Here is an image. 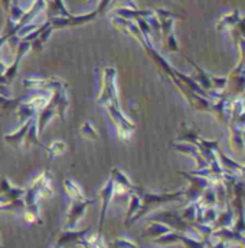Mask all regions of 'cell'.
Segmentation results:
<instances>
[{"label":"cell","mask_w":245,"mask_h":248,"mask_svg":"<svg viewBox=\"0 0 245 248\" xmlns=\"http://www.w3.org/2000/svg\"><path fill=\"white\" fill-rule=\"evenodd\" d=\"M232 106H234V98H225L224 97L219 101H215L212 104L211 113H215L221 123L230 125L231 117H232Z\"/></svg>","instance_id":"cell-1"},{"label":"cell","mask_w":245,"mask_h":248,"mask_svg":"<svg viewBox=\"0 0 245 248\" xmlns=\"http://www.w3.org/2000/svg\"><path fill=\"white\" fill-rule=\"evenodd\" d=\"M241 12L240 10H234V12H231V13H228V15H225L221 20H219V23H218V26H216V29L219 31V32H224V31H232L237 25H238V22L241 20Z\"/></svg>","instance_id":"cell-2"},{"label":"cell","mask_w":245,"mask_h":248,"mask_svg":"<svg viewBox=\"0 0 245 248\" xmlns=\"http://www.w3.org/2000/svg\"><path fill=\"white\" fill-rule=\"evenodd\" d=\"M232 218H234V209L231 208V205H228L227 212H224V214L219 217V222H221L222 227H224V225H230V224L232 222Z\"/></svg>","instance_id":"cell-3"},{"label":"cell","mask_w":245,"mask_h":248,"mask_svg":"<svg viewBox=\"0 0 245 248\" xmlns=\"http://www.w3.org/2000/svg\"><path fill=\"white\" fill-rule=\"evenodd\" d=\"M241 97H243V98H245V93H244V94H243V95H241Z\"/></svg>","instance_id":"cell-4"}]
</instances>
